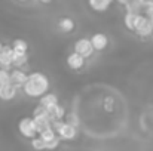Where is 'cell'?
Masks as SVG:
<instances>
[{
	"label": "cell",
	"mask_w": 153,
	"mask_h": 151,
	"mask_svg": "<svg viewBox=\"0 0 153 151\" xmlns=\"http://www.w3.org/2000/svg\"><path fill=\"white\" fill-rule=\"evenodd\" d=\"M59 136H56V138H53L52 141H49L48 144H46V150H53V148H56L58 147V144H59Z\"/></svg>",
	"instance_id": "cell-23"
},
{
	"label": "cell",
	"mask_w": 153,
	"mask_h": 151,
	"mask_svg": "<svg viewBox=\"0 0 153 151\" xmlns=\"http://www.w3.org/2000/svg\"><path fill=\"white\" fill-rule=\"evenodd\" d=\"M28 62V55L27 52H16L13 50V67H22Z\"/></svg>",
	"instance_id": "cell-13"
},
{
	"label": "cell",
	"mask_w": 153,
	"mask_h": 151,
	"mask_svg": "<svg viewBox=\"0 0 153 151\" xmlns=\"http://www.w3.org/2000/svg\"><path fill=\"white\" fill-rule=\"evenodd\" d=\"M31 147L34 150H46V141L40 135L34 136V138H31Z\"/></svg>",
	"instance_id": "cell-17"
},
{
	"label": "cell",
	"mask_w": 153,
	"mask_h": 151,
	"mask_svg": "<svg viewBox=\"0 0 153 151\" xmlns=\"http://www.w3.org/2000/svg\"><path fill=\"white\" fill-rule=\"evenodd\" d=\"M85 56H82L79 52L73 50L68 56H67V65L71 68V70H80L85 64Z\"/></svg>",
	"instance_id": "cell-8"
},
{
	"label": "cell",
	"mask_w": 153,
	"mask_h": 151,
	"mask_svg": "<svg viewBox=\"0 0 153 151\" xmlns=\"http://www.w3.org/2000/svg\"><path fill=\"white\" fill-rule=\"evenodd\" d=\"M91 42H92L94 49L97 50V52L104 50L105 48H107V45H108V39H107V36H105V34H102V33H97V34H94V36L91 37Z\"/></svg>",
	"instance_id": "cell-11"
},
{
	"label": "cell",
	"mask_w": 153,
	"mask_h": 151,
	"mask_svg": "<svg viewBox=\"0 0 153 151\" xmlns=\"http://www.w3.org/2000/svg\"><path fill=\"white\" fill-rule=\"evenodd\" d=\"M27 79H28V74H25L19 67L10 70V82H12L13 85H16L18 88H22V86L25 85Z\"/></svg>",
	"instance_id": "cell-10"
},
{
	"label": "cell",
	"mask_w": 153,
	"mask_h": 151,
	"mask_svg": "<svg viewBox=\"0 0 153 151\" xmlns=\"http://www.w3.org/2000/svg\"><path fill=\"white\" fill-rule=\"evenodd\" d=\"M116 1H119L120 4H126V3H129L131 0H116Z\"/></svg>",
	"instance_id": "cell-24"
},
{
	"label": "cell",
	"mask_w": 153,
	"mask_h": 151,
	"mask_svg": "<svg viewBox=\"0 0 153 151\" xmlns=\"http://www.w3.org/2000/svg\"><path fill=\"white\" fill-rule=\"evenodd\" d=\"M0 67L1 68H10L13 67V48L12 46H3L0 50Z\"/></svg>",
	"instance_id": "cell-6"
},
{
	"label": "cell",
	"mask_w": 153,
	"mask_h": 151,
	"mask_svg": "<svg viewBox=\"0 0 153 151\" xmlns=\"http://www.w3.org/2000/svg\"><path fill=\"white\" fill-rule=\"evenodd\" d=\"M64 120H65L68 124L74 126V127H79V126H80V119H79V116H77L76 113H68V114H65Z\"/></svg>",
	"instance_id": "cell-20"
},
{
	"label": "cell",
	"mask_w": 153,
	"mask_h": 151,
	"mask_svg": "<svg viewBox=\"0 0 153 151\" xmlns=\"http://www.w3.org/2000/svg\"><path fill=\"white\" fill-rule=\"evenodd\" d=\"M24 94L30 98H40L42 95H45L49 91V80L43 73H31L28 74V79L25 82V85L22 86Z\"/></svg>",
	"instance_id": "cell-1"
},
{
	"label": "cell",
	"mask_w": 153,
	"mask_h": 151,
	"mask_svg": "<svg viewBox=\"0 0 153 151\" xmlns=\"http://www.w3.org/2000/svg\"><path fill=\"white\" fill-rule=\"evenodd\" d=\"M89 6L95 10V12H104L108 6H110V0H88Z\"/></svg>",
	"instance_id": "cell-14"
},
{
	"label": "cell",
	"mask_w": 153,
	"mask_h": 151,
	"mask_svg": "<svg viewBox=\"0 0 153 151\" xmlns=\"http://www.w3.org/2000/svg\"><path fill=\"white\" fill-rule=\"evenodd\" d=\"M18 130H19V133L24 138H28V139L34 138L39 133L36 122H34V117H24V119H21V122L18 123Z\"/></svg>",
	"instance_id": "cell-2"
},
{
	"label": "cell",
	"mask_w": 153,
	"mask_h": 151,
	"mask_svg": "<svg viewBox=\"0 0 153 151\" xmlns=\"http://www.w3.org/2000/svg\"><path fill=\"white\" fill-rule=\"evenodd\" d=\"M141 16H143V13L126 12V13H125V18H123L125 27H126L128 30H131V31H135V28H137V25H138V22H140V19H141Z\"/></svg>",
	"instance_id": "cell-9"
},
{
	"label": "cell",
	"mask_w": 153,
	"mask_h": 151,
	"mask_svg": "<svg viewBox=\"0 0 153 151\" xmlns=\"http://www.w3.org/2000/svg\"><path fill=\"white\" fill-rule=\"evenodd\" d=\"M134 33L137 36H140V37H149V36H152L153 34V19L147 18L146 15H143Z\"/></svg>",
	"instance_id": "cell-3"
},
{
	"label": "cell",
	"mask_w": 153,
	"mask_h": 151,
	"mask_svg": "<svg viewBox=\"0 0 153 151\" xmlns=\"http://www.w3.org/2000/svg\"><path fill=\"white\" fill-rule=\"evenodd\" d=\"M110 1H113V0H110Z\"/></svg>",
	"instance_id": "cell-28"
},
{
	"label": "cell",
	"mask_w": 153,
	"mask_h": 151,
	"mask_svg": "<svg viewBox=\"0 0 153 151\" xmlns=\"http://www.w3.org/2000/svg\"><path fill=\"white\" fill-rule=\"evenodd\" d=\"M58 27H59L62 31L70 33V31H73V30H74V21H73L71 18L64 16V18H61V19L58 21Z\"/></svg>",
	"instance_id": "cell-15"
},
{
	"label": "cell",
	"mask_w": 153,
	"mask_h": 151,
	"mask_svg": "<svg viewBox=\"0 0 153 151\" xmlns=\"http://www.w3.org/2000/svg\"><path fill=\"white\" fill-rule=\"evenodd\" d=\"M143 13H144L147 18L153 19V0H147V3H146V6H144Z\"/></svg>",
	"instance_id": "cell-22"
},
{
	"label": "cell",
	"mask_w": 153,
	"mask_h": 151,
	"mask_svg": "<svg viewBox=\"0 0 153 151\" xmlns=\"http://www.w3.org/2000/svg\"><path fill=\"white\" fill-rule=\"evenodd\" d=\"M39 104H40V105H43L45 108H48V110L51 111L55 105H58V96H56L55 94L46 92L45 95H42V96L39 98Z\"/></svg>",
	"instance_id": "cell-12"
},
{
	"label": "cell",
	"mask_w": 153,
	"mask_h": 151,
	"mask_svg": "<svg viewBox=\"0 0 153 151\" xmlns=\"http://www.w3.org/2000/svg\"><path fill=\"white\" fill-rule=\"evenodd\" d=\"M12 48H13V50H16V52H27L28 50V45L22 39H15L12 42Z\"/></svg>",
	"instance_id": "cell-18"
},
{
	"label": "cell",
	"mask_w": 153,
	"mask_h": 151,
	"mask_svg": "<svg viewBox=\"0 0 153 151\" xmlns=\"http://www.w3.org/2000/svg\"><path fill=\"white\" fill-rule=\"evenodd\" d=\"M19 1H28V0H19Z\"/></svg>",
	"instance_id": "cell-27"
},
{
	"label": "cell",
	"mask_w": 153,
	"mask_h": 151,
	"mask_svg": "<svg viewBox=\"0 0 153 151\" xmlns=\"http://www.w3.org/2000/svg\"><path fill=\"white\" fill-rule=\"evenodd\" d=\"M10 82V71L7 68H1L0 67V86Z\"/></svg>",
	"instance_id": "cell-21"
},
{
	"label": "cell",
	"mask_w": 153,
	"mask_h": 151,
	"mask_svg": "<svg viewBox=\"0 0 153 151\" xmlns=\"http://www.w3.org/2000/svg\"><path fill=\"white\" fill-rule=\"evenodd\" d=\"M16 89L18 86L13 85L12 82H7L0 86V99L1 101H12L16 96Z\"/></svg>",
	"instance_id": "cell-7"
},
{
	"label": "cell",
	"mask_w": 153,
	"mask_h": 151,
	"mask_svg": "<svg viewBox=\"0 0 153 151\" xmlns=\"http://www.w3.org/2000/svg\"><path fill=\"white\" fill-rule=\"evenodd\" d=\"M49 113H51L52 120H62V119L65 117V110H64V107H61L59 104L55 105Z\"/></svg>",
	"instance_id": "cell-16"
},
{
	"label": "cell",
	"mask_w": 153,
	"mask_h": 151,
	"mask_svg": "<svg viewBox=\"0 0 153 151\" xmlns=\"http://www.w3.org/2000/svg\"><path fill=\"white\" fill-rule=\"evenodd\" d=\"M56 133H58V136H59L61 139H64V141H71V139H74L76 135H77V127L68 124V123L64 120L62 124L58 127Z\"/></svg>",
	"instance_id": "cell-5"
},
{
	"label": "cell",
	"mask_w": 153,
	"mask_h": 151,
	"mask_svg": "<svg viewBox=\"0 0 153 151\" xmlns=\"http://www.w3.org/2000/svg\"><path fill=\"white\" fill-rule=\"evenodd\" d=\"M40 3H43V4H48V3H51L52 0H39Z\"/></svg>",
	"instance_id": "cell-25"
},
{
	"label": "cell",
	"mask_w": 153,
	"mask_h": 151,
	"mask_svg": "<svg viewBox=\"0 0 153 151\" xmlns=\"http://www.w3.org/2000/svg\"><path fill=\"white\" fill-rule=\"evenodd\" d=\"M74 50L76 52H79L82 56H85V58H89L92 53H94V45H92V42H91V39H79L76 43H74Z\"/></svg>",
	"instance_id": "cell-4"
},
{
	"label": "cell",
	"mask_w": 153,
	"mask_h": 151,
	"mask_svg": "<svg viewBox=\"0 0 153 151\" xmlns=\"http://www.w3.org/2000/svg\"><path fill=\"white\" fill-rule=\"evenodd\" d=\"M39 135H40V136L46 141V144H48L49 141H52L53 138H56V136H58V133L55 132V129H53L52 126H51V127H48V129H45V130H42Z\"/></svg>",
	"instance_id": "cell-19"
},
{
	"label": "cell",
	"mask_w": 153,
	"mask_h": 151,
	"mask_svg": "<svg viewBox=\"0 0 153 151\" xmlns=\"http://www.w3.org/2000/svg\"><path fill=\"white\" fill-rule=\"evenodd\" d=\"M1 48H3V45H1V43H0V50H1Z\"/></svg>",
	"instance_id": "cell-26"
}]
</instances>
